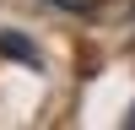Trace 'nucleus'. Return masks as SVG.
Returning a JSON list of instances; mask_svg holds the SVG:
<instances>
[{"mask_svg": "<svg viewBox=\"0 0 135 130\" xmlns=\"http://www.w3.org/2000/svg\"><path fill=\"white\" fill-rule=\"evenodd\" d=\"M0 54H16V60H38V49H32L27 38H16V32H0Z\"/></svg>", "mask_w": 135, "mask_h": 130, "instance_id": "1", "label": "nucleus"}, {"mask_svg": "<svg viewBox=\"0 0 135 130\" xmlns=\"http://www.w3.org/2000/svg\"><path fill=\"white\" fill-rule=\"evenodd\" d=\"M54 6H65V11H92L97 0H54Z\"/></svg>", "mask_w": 135, "mask_h": 130, "instance_id": "2", "label": "nucleus"}, {"mask_svg": "<svg viewBox=\"0 0 135 130\" xmlns=\"http://www.w3.org/2000/svg\"><path fill=\"white\" fill-rule=\"evenodd\" d=\"M130 130H135V114H130Z\"/></svg>", "mask_w": 135, "mask_h": 130, "instance_id": "3", "label": "nucleus"}]
</instances>
